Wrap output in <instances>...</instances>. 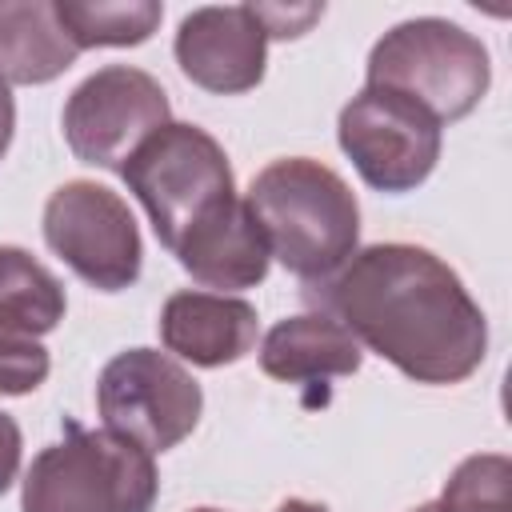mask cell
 Wrapping results in <instances>:
<instances>
[{
	"label": "cell",
	"mask_w": 512,
	"mask_h": 512,
	"mask_svg": "<svg viewBox=\"0 0 512 512\" xmlns=\"http://www.w3.org/2000/svg\"><path fill=\"white\" fill-rule=\"evenodd\" d=\"M160 340L196 368L236 364L256 344V308L224 292H172L160 312Z\"/></svg>",
	"instance_id": "8fae6325"
},
{
	"label": "cell",
	"mask_w": 512,
	"mask_h": 512,
	"mask_svg": "<svg viewBox=\"0 0 512 512\" xmlns=\"http://www.w3.org/2000/svg\"><path fill=\"white\" fill-rule=\"evenodd\" d=\"M64 320L60 280L24 248L0 244V336L36 340Z\"/></svg>",
	"instance_id": "9a60e30c"
},
{
	"label": "cell",
	"mask_w": 512,
	"mask_h": 512,
	"mask_svg": "<svg viewBox=\"0 0 512 512\" xmlns=\"http://www.w3.org/2000/svg\"><path fill=\"white\" fill-rule=\"evenodd\" d=\"M440 512H512V460L500 452L468 456L448 476Z\"/></svg>",
	"instance_id": "e0dca14e"
},
{
	"label": "cell",
	"mask_w": 512,
	"mask_h": 512,
	"mask_svg": "<svg viewBox=\"0 0 512 512\" xmlns=\"http://www.w3.org/2000/svg\"><path fill=\"white\" fill-rule=\"evenodd\" d=\"M80 48L56 16V0H0V80L48 84L76 64Z\"/></svg>",
	"instance_id": "5bb4252c"
},
{
	"label": "cell",
	"mask_w": 512,
	"mask_h": 512,
	"mask_svg": "<svg viewBox=\"0 0 512 512\" xmlns=\"http://www.w3.org/2000/svg\"><path fill=\"white\" fill-rule=\"evenodd\" d=\"M52 360L48 348H40L36 340H16V336H0V396H24L36 392L48 376Z\"/></svg>",
	"instance_id": "ac0fdd59"
},
{
	"label": "cell",
	"mask_w": 512,
	"mask_h": 512,
	"mask_svg": "<svg viewBox=\"0 0 512 512\" xmlns=\"http://www.w3.org/2000/svg\"><path fill=\"white\" fill-rule=\"evenodd\" d=\"M120 176L144 204L156 240L168 252L236 196L224 148L196 124L168 120L124 160Z\"/></svg>",
	"instance_id": "5b68a950"
},
{
	"label": "cell",
	"mask_w": 512,
	"mask_h": 512,
	"mask_svg": "<svg viewBox=\"0 0 512 512\" xmlns=\"http://www.w3.org/2000/svg\"><path fill=\"white\" fill-rule=\"evenodd\" d=\"M12 128H16V104H12V88L0 80V156L12 144Z\"/></svg>",
	"instance_id": "44dd1931"
},
{
	"label": "cell",
	"mask_w": 512,
	"mask_h": 512,
	"mask_svg": "<svg viewBox=\"0 0 512 512\" xmlns=\"http://www.w3.org/2000/svg\"><path fill=\"white\" fill-rule=\"evenodd\" d=\"M16 468H20V428L8 412H0V492L12 488Z\"/></svg>",
	"instance_id": "ffe728a7"
},
{
	"label": "cell",
	"mask_w": 512,
	"mask_h": 512,
	"mask_svg": "<svg viewBox=\"0 0 512 512\" xmlns=\"http://www.w3.org/2000/svg\"><path fill=\"white\" fill-rule=\"evenodd\" d=\"M412 512H440V504H420V508H412Z\"/></svg>",
	"instance_id": "603a6c76"
},
{
	"label": "cell",
	"mask_w": 512,
	"mask_h": 512,
	"mask_svg": "<svg viewBox=\"0 0 512 512\" xmlns=\"http://www.w3.org/2000/svg\"><path fill=\"white\" fill-rule=\"evenodd\" d=\"M56 16L76 48H124L144 44L164 8L156 0H56Z\"/></svg>",
	"instance_id": "2e32d148"
},
{
	"label": "cell",
	"mask_w": 512,
	"mask_h": 512,
	"mask_svg": "<svg viewBox=\"0 0 512 512\" xmlns=\"http://www.w3.org/2000/svg\"><path fill=\"white\" fill-rule=\"evenodd\" d=\"M304 296L416 384H460L484 364V312L428 248L372 244Z\"/></svg>",
	"instance_id": "6da1fadb"
},
{
	"label": "cell",
	"mask_w": 512,
	"mask_h": 512,
	"mask_svg": "<svg viewBox=\"0 0 512 512\" xmlns=\"http://www.w3.org/2000/svg\"><path fill=\"white\" fill-rule=\"evenodd\" d=\"M276 512H328L324 504H312V500H284Z\"/></svg>",
	"instance_id": "7402d4cb"
},
{
	"label": "cell",
	"mask_w": 512,
	"mask_h": 512,
	"mask_svg": "<svg viewBox=\"0 0 512 512\" xmlns=\"http://www.w3.org/2000/svg\"><path fill=\"white\" fill-rule=\"evenodd\" d=\"M340 148L380 192H412L440 160V124L388 88H364L340 108Z\"/></svg>",
	"instance_id": "9c48e42d"
},
{
	"label": "cell",
	"mask_w": 512,
	"mask_h": 512,
	"mask_svg": "<svg viewBox=\"0 0 512 512\" xmlns=\"http://www.w3.org/2000/svg\"><path fill=\"white\" fill-rule=\"evenodd\" d=\"M192 512H220V508H192Z\"/></svg>",
	"instance_id": "cb8c5ba5"
},
{
	"label": "cell",
	"mask_w": 512,
	"mask_h": 512,
	"mask_svg": "<svg viewBox=\"0 0 512 512\" xmlns=\"http://www.w3.org/2000/svg\"><path fill=\"white\" fill-rule=\"evenodd\" d=\"M48 248L92 288L120 292L140 276V232L128 204L92 180L60 184L44 204Z\"/></svg>",
	"instance_id": "52a82bcc"
},
{
	"label": "cell",
	"mask_w": 512,
	"mask_h": 512,
	"mask_svg": "<svg viewBox=\"0 0 512 512\" xmlns=\"http://www.w3.org/2000/svg\"><path fill=\"white\" fill-rule=\"evenodd\" d=\"M356 336L328 312H300L280 320L260 344V368L284 384H312L332 376H352L360 368Z\"/></svg>",
	"instance_id": "4fadbf2b"
},
{
	"label": "cell",
	"mask_w": 512,
	"mask_h": 512,
	"mask_svg": "<svg viewBox=\"0 0 512 512\" xmlns=\"http://www.w3.org/2000/svg\"><path fill=\"white\" fill-rule=\"evenodd\" d=\"M160 492L152 452L80 424L48 444L24 476V512H152Z\"/></svg>",
	"instance_id": "277c9868"
},
{
	"label": "cell",
	"mask_w": 512,
	"mask_h": 512,
	"mask_svg": "<svg viewBox=\"0 0 512 512\" xmlns=\"http://www.w3.org/2000/svg\"><path fill=\"white\" fill-rule=\"evenodd\" d=\"M492 80L488 48L452 20L416 16L388 28L368 52V88H388L436 124L468 116Z\"/></svg>",
	"instance_id": "3957f363"
},
{
	"label": "cell",
	"mask_w": 512,
	"mask_h": 512,
	"mask_svg": "<svg viewBox=\"0 0 512 512\" xmlns=\"http://www.w3.org/2000/svg\"><path fill=\"white\" fill-rule=\"evenodd\" d=\"M268 32L252 4H208L180 20L176 60L180 72L204 92H248L264 76Z\"/></svg>",
	"instance_id": "30bf717a"
},
{
	"label": "cell",
	"mask_w": 512,
	"mask_h": 512,
	"mask_svg": "<svg viewBox=\"0 0 512 512\" xmlns=\"http://www.w3.org/2000/svg\"><path fill=\"white\" fill-rule=\"evenodd\" d=\"M180 268L204 288H252L268 276V244L240 196L220 204L204 224H196L176 244Z\"/></svg>",
	"instance_id": "7c38bea8"
},
{
	"label": "cell",
	"mask_w": 512,
	"mask_h": 512,
	"mask_svg": "<svg viewBox=\"0 0 512 512\" xmlns=\"http://www.w3.org/2000/svg\"><path fill=\"white\" fill-rule=\"evenodd\" d=\"M244 204L268 244V256H276L304 284L328 280L356 252L360 204L320 160H272L252 176Z\"/></svg>",
	"instance_id": "7a4b0ae2"
},
{
	"label": "cell",
	"mask_w": 512,
	"mask_h": 512,
	"mask_svg": "<svg viewBox=\"0 0 512 512\" xmlns=\"http://www.w3.org/2000/svg\"><path fill=\"white\" fill-rule=\"evenodd\" d=\"M256 8V20L264 24L268 36H300L308 32L312 20L324 16V4H308V8H284V4H252Z\"/></svg>",
	"instance_id": "d6986e66"
},
{
	"label": "cell",
	"mask_w": 512,
	"mask_h": 512,
	"mask_svg": "<svg viewBox=\"0 0 512 512\" xmlns=\"http://www.w3.org/2000/svg\"><path fill=\"white\" fill-rule=\"evenodd\" d=\"M168 124V92L156 76L128 64L92 72L64 104V140L92 168H124V160Z\"/></svg>",
	"instance_id": "ba28073f"
},
{
	"label": "cell",
	"mask_w": 512,
	"mask_h": 512,
	"mask_svg": "<svg viewBox=\"0 0 512 512\" xmlns=\"http://www.w3.org/2000/svg\"><path fill=\"white\" fill-rule=\"evenodd\" d=\"M96 408L108 432L144 452L176 448L200 420V384L156 348H128L112 356L96 380Z\"/></svg>",
	"instance_id": "8992f818"
}]
</instances>
